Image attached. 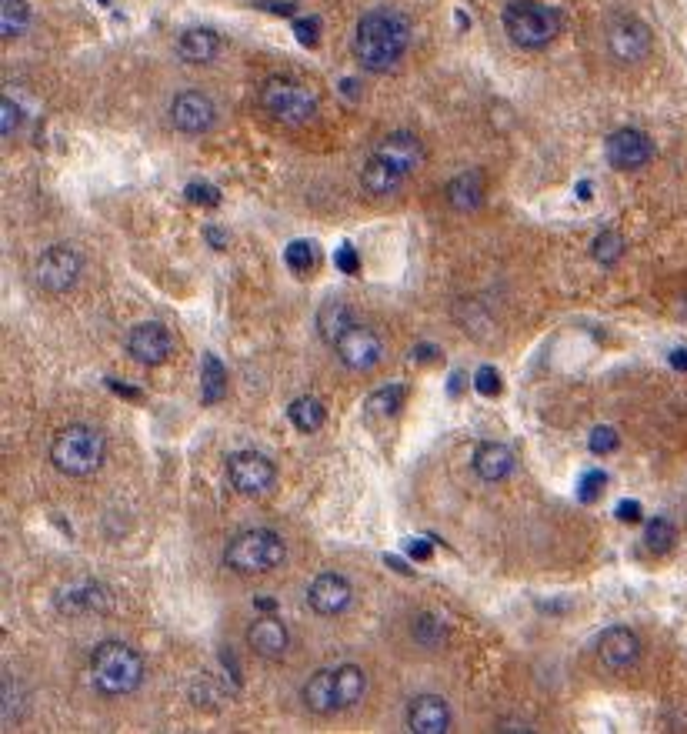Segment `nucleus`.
<instances>
[{"label": "nucleus", "mask_w": 687, "mask_h": 734, "mask_svg": "<svg viewBox=\"0 0 687 734\" xmlns=\"http://www.w3.org/2000/svg\"><path fill=\"white\" fill-rule=\"evenodd\" d=\"M411 44V21L397 7H374L357 21L354 57L364 71L387 74Z\"/></svg>", "instance_id": "1"}, {"label": "nucleus", "mask_w": 687, "mask_h": 734, "mask_svg": "<svg viewBox=\"0 0 687 734\" xmlns=\"http://www.w3.org/2000/svg\"><path fill=\"white\" fill-rule=\"evenodd\" d=\"M91 681L97 691L121 698L141 688L144 681V661L131 644L124 641H104L91 654Z\"/></svg>", "instance_id": "2"}, {"label": "nucleus", "mask_w": 687, "mask_h": 734, "mask_svg": "<svg viewBox=\"0 0 687 734\" xmlns=\"http://www.w3.org/2000/svg\"><path fill=\"white\" fill-rule=\"evenodd\" d=\"M284 558H287V544L271 528L241 531L224 548V564L237 574H267L281 568Z\"/></svg>", "instance_id": "3"}, {"label": "nucleus", "mask_w": 687, "mask_h": 734, "mask_svg": "<svg viewBox=\"0 0 687 734\" xmlns=\"http://www.w3.org/2000/svg\"><path fill=\"white\" fill-rule=\"evenodd\" d=\"M504 34L524 51H541L561 34V17L554 7L537 4V0H511L501 14Z\"/></svg>", "instance_id": "4"}, {"label": "nucleus", "mask_w": 687, "mask_h": 734, "mask_svg": "<svg viewBox=\"0 0 687 734\" xmlns=\"http://www.w3.org/2000/svg\"><path fill=\"white\" fill-rule=\"evenodd\" d=\"M104 434L87 424H71L54 438L51 444V461L54 468L67 474V478H87L104 464Z\"/></svg>", "instance_id": "5"}, {"label": "nucleus", "mask_w": 687, "mask_h": 734, "mask_svg": "<svg viewBox=\"0 0 687 734\" xmlns=\"http://www.w3.org/2000/svg\"><path fill=\"white\" fill-rule=\"evenodd\" d=\"M261 107L284 127H304L317 117V101L304 84L291 77H267L261 84Z\"/></svg>", "instance_id": "6"}, {"label": "nucleus", "mask_w": 687, "mask_h": 734, "mask_svg": "<svg viewBox=\"0 0 687 734\" xmlns=\"http://www.w3.org/2000/svg\"><path fill=\"white\" fill-rule=\"evenodd\" d=\"M607 51L617 64H641L651 54V27L631 14H614L604 27Z\"/></svg>", "instance_id": "7"}, {"label": "nucleus", "mask_w": 687, "mask_h": 734, "mask_svg": "<svg viewBox=\"0 0 687 734\" xmlns=\"http://www.w3.org/2000/svg\"><path fill=\"white\" fill-rule=\"evenodd\" d=\"M81 267H84L81 254H77L71 244H54L37 257L34 274H37V284H41L44 291L64 294L81 281Z\"/></svg>", "instance_id": "8"}, {"label": "nucleus", "mask_w": 687, "mask_h": 734, "mask_svg": "<svg viewBox=\"0 0 687 734\" xmlns=\"http://www.w3.org/2000/svg\"><path fill=\"white\" fill-rule=\"evenodd\" d=\"M334 351H337V361H341L344 367H351V371H371V367L381 364L384 344H381V337L371 331V327L351 324L334 341Z\"/></svg>", "instance_id": "9"}, {"label": "nucleus", "mask_w": 687, "mask_h": 734, "mask_svg": "<svg viewBox=\"0 0 687 734\" xmlns=\"http://www.w3.org/2000/svg\"><path fill=\"white\" fill-rule=\"evenodd\" d=\"M604 154H607V164L617 167V171H641V167L651 164L654 144H651V137L644 131H637V127H621V131H614L607 137Z\"/></svg>", "instance_id": "10"}, {"label": "nucleus", "mask_w": 687, "mask_h": 734, "mask_svg": "<svg viewBox=\"0 0 687 734\" xmlns=\"http://www.w3.org/2000/svg\"><path fill=\"white\" fill-rule=\"evenodd\" d=\"M227 478L241 494H267L274 488V464L257 451H237L231 461H227Z\"/></svg>", "instance_id": "11"}, {"label": "nucleus", "mask_w": 687, "mask_h": 734, "mask_svg": "<svg viewBox=\"0 0 687 734\" xmlns=\"http://www.w3.org/2000/svg\"><path fill=\"white\" fill-rule=\"evenodd\" d=\"M171 121L177 131H184V134H207L217 121V107L211 97L201 91H184L174 97Z\"/></svg>", "instance_id": "12"}, {"label": "nucleus", "mask_w": 687, "mask_h": 734, "mask_svg": "<svg viewBox=\"0 0 687 734\" xmlns=\"http://www.w3.org/2000/svg\"><path fill=\"white\" fill-rule=\"evenodd\" d=\"M127 351H131L134 361H141L147 367H157V364H164L167 357H171L174 337H171V331H167L164 324L144 321V324L134 327L131 337H127Z\"/></svg>", "instance_id": "13"}, {"label": "nucleus", "mask_w": 687, "mask_h": 734, "mask_svg": "<svg viewBox=\"0 0 687 734\" xmlns=\"http://www.w3.org/2000/svg\"><path fill=\"white\" fill-rule=\"evenodd\" d=\"M597 658L607 671H627L641 658V638L631 628H621V624L607 628L597 641Z\"/></svg>", "instance_id": "14"}, {"label": "nucleus", "mask_w": 687, "mask_h": 734, "mask_svg": "<svg viewBox=\"0 0 687 734\" xmlns=\"http://www.w3.org/2000/svg\"><path fill=\"white\" fill-rule=\"evenodd\" d=\"M407 731L414 734H444L451 731V708L437 694H417L407 704Z\"/></svg>", "instance_id": "15"}, {"label": "nucleus", "mask_w": 687, "mask_h": 734, "mask_svg": "<svg viewBox=\"0 0 687 734\" xmlns=\"http://www.w3.org/2000/svg\"><path fill=\"white\" fill-rule=\"evenodd\" d=\"M374 154L384 157V161H391L394 167H401L407 177H411L417 167L424 164V144H421V137L411 134V131L387 134L384 141L374 147Z\"/></svg>", "instance_id": "16"}, {"label": "nucleus", "mask_w": 687, "mask_h": 734, "mask_svg": "<svg viewBox=\"0 0 687 734\" xmlns=\"http://www.w3.org/2000/svg\"><path fill=\"white\" fill-rule=\"evenodd\" d=\"M351 581L344 574H321L314 578V584L307 588V604L317 614H341L347 604H351Z\"/></svg>", "instance_id": "17"}, {"label": "nucleus", "mask_w": 687, "mask_h": 734, "mask_svg": "<svg viewBox=\"0 0 687 734\" xmlns=\"http://www.w3.org/2000/svg\"><path fill=\"white\" fill-rule=\"evenodd\" d=\"M404 181H407V174L401 171V167H394L391 161L377 157L374 151H371V157H367L364 167H361L364 191L374 194V197H391V194H397L404 187Z\"/></svg>", "instance_id": "18"}, {"label": "nucleus", "mask_w": 687, "mask_h": 734, "mask_svg": "<svg viewBox=\"0 0 687 734\" xmlns=\"http://www.w3.org/2000/svg\"><path fill=\"white\" fill-rule=\"evenodd\" d=\"M304 704L314 714H334L344 711L341 704V688H337V668H324L307 678L304 684Z\"/></svg>", "instance_id": "19"}, {"label": "nucleus", "mask_w": 687, "mask_h": 734, "mask_svg": "<svg viewBox=\"0 0 687 734\" xmlns=\"http://www.w3.org/2000/svg\"><path fill=\"white\" fill-rule=\"evenodd\" d=\"M287 644H291V634L277 618H257L247 628V648L261 654V658H284Z\"/></svg>", "instance_id": "20"}, {"label": "nucleus", "mask_w": 687, "mask_h": 734, "mask_svg": "<svg viewBox=\"0 0 687 734\" xmlns=\"http://www.w3.org/2000/svg\"><path fill=\"white\" fill-rule=\"evenodd\" d=\"M447 194V204L454 207V211H477V207L484 204V194H487V184H484V174L481 171H464L457 174L451 184L444 187Z\"/></svg>", "instance_id": "21"}, {"label": "nucleus", "mask_w": 687, "mask_h": 734, "mask_svg": "<svg viewBox=\"0 0 687 734\" xmlns=\"http://www.w3.org/2000/svg\"><path fill=\"white\" fill-rule=\"evenodd\" d=\"M474 471L481 481H504L507 474L514 471V454L507 444H497V441H487L481 448L474 451Z\"/></svg>", "instance_id": "22"}, {"label": "nucleus", "mask_w": 687, "mask_h": 734, "mask_svg": "<svg viewBox=\"0 0 687 734\" xmlns=\"http://www.w3.org/2000/svg\"><path fill=\"white\" fill-rule=\"evenodd\" d=\"M177 54L187 64H211L217 54H221V37L207 27H194V31H184L181 41H177Z\"/></svg>", "instance_id": "23"}, {"label": "nucleus", "mask_w": 687, "mask_h": 734, "mask_svg": "<svg viewBox=\"0 0 687 734\" xmlns=\"http://www.w3.org/2000/svg\"><path fill=\"white\" fill-rule=\"evenodd\" d=\"M107 604H111V594L104 588H97V584H81V588H71L61 594V601H57V608L67 611V614H81V611H104Z\"/></svg>", "instance_id": "24"}, {"label": "nucleus", "mask_w": 687, "mask_h": 734, "mask_svg": "<svg viewBox=\"0 0 687 734\" xmlns=\"http://www.w3.org/2000/svg\"><path fill=\"white\" fill-rule=\"evenodd\" d=\"M351 324H354V314L344 301H327L321 311H317V331H321L327 344H334Z\"/></svg>", "instance_id": "25"}, {"label": "nucleus", "mask_w": 687, "mask_h": 734, "mask_svg": "<svg viewBox=\"0 0 687 734\" xmlns=\"http://www.w3.org/2000/svg\"><path fill=\"white\" fill-rule=\"evenodd\" d=\"M224 394H227V371H224L221 357L204 354V361H201V398H204V404H217V401H224Z\"/></svg>", "instance_id": "26"}, {"label": "nucleus", "mask_w": 687, "mask_h": 734, "mask_svg": "<svg viewBox=\"0 0 687 734\" xmlns=\"http://www.w3.org/2000/svg\"><path fill=\"white\" fill-rule=\"evenodd\" d=\"M27 27H31V7H27V0H0V34L11 41V37H21Z\"/></svg>", "instance_id": "27"}, {"label": "nucleus", "mask_w": 687, "mask_h": 734, "mask_svg": "<svg viewBox=\"0 0 687 734\" xmlns=\"http://www.w3.org/2000/svg\"><path fill=\"white\" fill-rule=\"evenodd\" d=\"M287 418L301 434H314L324 424V404L317 398H297L291 408H287Z\"/></svg>", "instance_id": "28"}, {"label": "nucleus", "mask_w": 687, "mask_h": 734, "mask_svg": "<svg viewBox=\"0 0 687 734\" xmlns=\"http://www.w3.org/2000/svg\"><path fill=\"white\" fill-rule=\"evenodd\" d=\"M411 638L421 644V648H441L447 641V624L437 618V614H417L411 624Z\"/></svg>", "instance_id": "29"}, {"label": "nucleus", "mask_w": 687, "mask_h": 734, "mask_svg": "<svg viewBox=\"0 0 687 734\" xmlns=\"http://www.w3.org/2000/svg\"><path fill=\"white\" fill-rule=\"evenodd\" d=\"M404 398H407V391L401 388V384H394V388H381L367 398L364 411L371 414V418H394V414L404 408Z\"/></svg>", "instance_id": "30"}, {"label": "nucleus", "mask_w": 687, "mask_h": 734, "mask_svg": "<svg viewBox=\"0 0 687 734\" xmlns=\"http://www.w3.org/2000/svg\"><path fill=\"white\" fill-rule=\"evenodd\" d=\"M674 541H677V528L667 518H654V521H647V528H644V544H647V551H654V554H667L674 548Z\"/></svg>", "instance_id": "31"}, {"label": "nucleus", "mask_w": 687, "mask_h": 734, "mask_svg": "<svg viewBox=\"0 0 687 734\" xmlns=\"http://www.w3.org/2000/svg\"><path fill=\"white\" fill-rule=\"evenodd\" d=\"M621 254H624V237L617 234V231H601L594 237V244H591V257L597 264H604V267H614L617 261H621Z\"/></svg>", "instance_id": "32"}, {"label": "nucleus", "mask_w": 687, "mask_h": 734, "mask_svg": "<svg viewBox=\"0 0 687 734\" xmlns=\"http://www.w3.org/2000/svg\"><path fill=\"white\" fill-rule=\"evenodd\" d=\"M284 264L291 267L294 274H307L314 271L317 264V247L311 241H291L284 247Z\"/></svg>", "instance_id": "33"}, {"label": "nucleus", "mask_w": 687, "mask_h": 734, "mask_svg": "<svg viewBox=\"0 0 687 734\" xmlns=\"http://www.w3.org/2000/svg\"><path fill=\"white\" fill-rule=\"evenodd\" d=\"M17 127H21V107H17L11 97H4V101H0V134L14 137Z\"/></svg>", "instance_id": "34"}, {"label": "nucleus", "mask_w": 687, "mask_h": 734, "mask_svg": "<svg viewBox=\"0 0 687 734\" xmlns=\"http://www.w3.org/2000/svg\"><path fill=\"white\" fill-rule=\"evenodd\" d=\"M604 471H587L584 478H581V484H577V498H581L584 504H591L597 494H601V488H604Z\"/></svg>", "instance_id": "35"}, {"label": "nucleus", "mask_w": 687, "mask_h": 734, "mask_svg": "<svg viewBox=\"0 0 687 734\" xmlns=\"http://www.w3.org/2000/svg\"><path fill=\"white\" fill-rule=\"evenodd\" d=\"M474 388L484 394V398H494V394H501V374L494 371V367H481V371L474 374Z\"/></svg>", "instance_id": "36"}, {"label": "nucleus", "mask_w": 687, "mask_h": 734, "mask_svg": "<svg viewBox=\"0 0 687 734\" xmlns=\"http://www.w3.org/2000/svg\"><path fill=\"white\" fill-rule=\"evenodd\" d=\"M617 441H621V438H617V431L604 424V428H594L591 431V441H587V444H591L594 454H611L617 448Z\"/></svg>", "instance_id": "37"}, {"label": "nucleus", "mask_w": 687, "mask_h": 734, "mask_svg": "<svg viewBox=\"0 0 687 734\" xmlns=\"http://www.w3.org/2000/svg\"><path fill=\"white\" fill-rule=\"evenodd\" d=\"M294 34L304 47H314L317 34H321V21L317 17H301V21H294Z\"/></svg>", "instance_id": "38"}, {"label": "nucleus", "mask_w": 687, "mask_h": 734, "mask_svg": "<svg viewBox=\"0 0 687 734\" xmlns=\"http://www.w3.org/2000/svg\"><path fill=\"white\" fill-rule=\"evenodd\" d=\"M334 264H337V271H341V274H357V271H361V257H357V251H354L351 244L337 247Z\"/></svg>", "instance_id": "39"}, {"label": "nucleus", "mask_w": 687, "mask_h": 734, "mask_svg": "<svg viewBox=\"0 0 687 734\" xmlns=\"http://www.w3.org/2000/svg\"><path fill=\"white\" fill-rule=\"evenodd\" d=\"M187 201L214 207V204H221V194H217V187L211 184H187Z\"/></svg>", "instance_id": "40"}, {"label": "nucleus", "mask_w": 687, "mask_h": 734, "mask_svg": "<svg viewBox=\"0 0 687 734\" xmlns=\"http://www.w3.org/2000/svg\"><path fill=\"white\" fill-rule=\"evenodd\" d=\"M617 518H621L624 524H637V521H641V504H637V501H621V504H617Z\"/></svg>", "instance_id": "41"}, {"label": "nucleus", "mask_w": 687, "mask_h": 734, "mask_svg": "<svg viewBox=\"0 0 687 734\" xmlns=\"http://www.w3.org/2000/svg\"><path fill=\"white\" fill-rule=\"evenodd\" d=\"M407 551H411V558H417V561L431 558V544H427V541H411V544H407Z\"/></svg>", "instance_id": "42"}, {"label": "nucleus", "mask_w": 687, "mask_h": 734, "mask_svg": "<svg viewBox=\"0 0 687 734\" xmlns=\"http://www.w3.org/2000/svg\"><path fill=\"white\" fill-rule=\"evenodd\" d=\"M204 237H207V241L214 244V251H224V244H227L224 231H217V227H207V231H204Z\"/></svg>", "instance_id": "43"}, {"label": "nucleus", "mask_w": 687, "mask_h": 734, "mask_svg": "<svg viewBox=\"0 0 687 734\" xmlns=\"http://www.w3.org/2000/svg\"><path fill=\"white\" fill-rule=\"evenodd\" d=\"M434 354H437V347H431V344L414 347V361H417V357H421V361H427V357H434Z\"/></svg>", "instance_id": "44"}, {"label": "nucleus", "mask_w": 687, "mask_h": 734, "mask_svg": "<svg viewBox=\"0 0 687 734\" xmlns=\"http://www.w3.org/2000/svg\"><path fill=\"white\" fill-rule=\"evenodd\" d=\"M671 364L677 367V371H687V351H674L671 354Z\"/></svg>", "instance_id": "45"}, {"label": "nucleus", "mask_w": 687, "mask_h": 734, "mask_svg": "<svg viewBox=\"0 0 687 734\" xmlns=\"http://www.w3.org/2000/svg\"><path fill=\"white\" fill-rule=\"evenodd\" d=\"M254 608H257V611H274V608H277V601H274V598H254Z\"/></svg>", "instance_id": "46"}, {"label": "nucleus", "mask_w": 687, "mask_h": 734, "mask_svg": "<svg viewBox=\"0 0 687 734\" xmlns=\"http://www.w3.org/2000/svg\"><path fill=\"white\" fill-rule=\"evenodd\" d=\"M577 197H581V201H591V181H581V184H577Z\"/></svg>", "instance_id": "47"}, {"label": "nucleus", "mask_w": 687, "mask_h": 734, "mask_svg": "<svg viewBox=\"0 0 687 734\" xmlns=\"http://www.w3.org/2000/svg\"><path fill=\"white\" fill-rule=\"evenodd\" d=\"M101 4H111V0H101Z\"/></svg>", "instance_id": "48"}]
</instances>
